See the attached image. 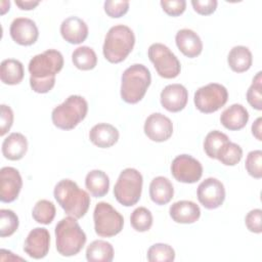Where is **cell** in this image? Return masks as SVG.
Instances as JSON below:
<instances>
[{
  "mask_svg": "<svg viewBox=\"0 0 262 262\" xmlns=\"http://www.w3.org/2000/svg\"><path fill=\"white\" fill-rule=\"evenodd\" d=\"M63 67V56L55 49L35 55L29 62L30 85L37 93L49 92L55 84V76Z\"/></svg>",
  "mask_w": 262,
  "mask_h": 262,
  "instance_id": "6da1fadb",
  "label": "cell"
},
{
  "mask_svg": "<svg viewBox=\"0 0 262 262\" xmlns=\"http://www.w3.org/2000/svg\"><path fill=\"white\" fill-rule=\"evenodd\" d=\"M54 198L66 214L82 218L90 206V196L87 191L81 189L78 184L71 179L60 180L54 187Z\"/></svg>",
  "mask_w": 262,
  "mask_h": 262,
  "instance_id": "7a4b0ae2",
  "label": "cell"
},
{
  "mask_svg": "<svg viewBox=\"0 0 262 262\" xmlns=\"http://www.w3.org/2000/svg\"><path fill=\"white\" fill-rule=\"evenodd\" d=\"M86 239V234L75 217H64L55 226L56 250L61 256L77 255L83 249Z\"/></svg>",
  "mask_w": 262,
  "mask_h": 262,
  "instance_id": "3957f363",
  "label": "cell"
},
{
  "mask_svg": "<svg viewBox=\"0 0 262 262\" xmlns=\"http://www.w3.org/2000/svg\"><path fill=\"white\" fill-rule=\"evenodd\" d=\"M151 82L149 70L141 64L134 63L127 68L121 78V97L127 103H137L143 96Z\"/></svg>",
  "mask_w": 262,
  "mask_h": 262,
  "instance_id": "277c9868",
  "label": "cell"
},
{
  "mask_svg": "<svg viewBox=\"0 0 262 262\" xmlns=\"http://www.w3.org/2000/svg\"><path fill=\"white\" fill-rule=\"evenodd\" d=\"M134 44L135 36L133 31L125 25H117L106 33L102 52L106 60L112 63H119L129 55Z\"/></svg>",
  "mask_w": 262,
  "mask_h": 262,
  "instance_id": "5b68a950",
  "label": "cell"
},
{
  "mask_svg": "<svg viewBox=\"0 0 262 262\" xmlns=\"http://www.w3.org/2000/svg\"><path fill=\"white\" fill-rule=\"evenodd\" d=\"M87 112L88 103L86 99L80 95H71L53 108L51 120L55 127L62 130H71L85 119Z\"/></svg>",
  "mask_w": 262,
  "mask_h": 262,
  "instance_id": "8992f818",
  "label": "cell"
},
{
  "mask_svg": "<svg viewBox=\"0 0 262 262\" xmlns=\"http://www.w3.org/2000/svg\"><path fill=\"white\" fill-rule=\"evenodd\" d=\"M143 178L139 171L134 168L124 169L114 186L116 200L125 207L135 205L141 195Z\"/></svg>",
  "mask_w": 262,
  "mask_h": 262,
  "instance_id": "52a82bcc",
  "label": "cell"
},
{
  "mask_svg": "<svg viewBox=\"0 0 262 262\" xmlns=\"http://www.w3.org/2000/svg\"><path fill=\"white\" fill-rule=\"evenodd\" d=\"M94 229L96 234L102 237H112L123 229V216L108 203L96 204L93 212Z\"/></svg>",
  "mask_w": 262,
  "mask_h": 262,
  "instance_id": "ba28073f",
  "label": "cell"
},
{
  "mask_svg": "<svg viewBox=\"0 0 262 262\" xmlns=\"http://www.w3.org/2000/svg\"><path fill=\"white\" fill-rule=\"evenodd\" d=\"M147 55L154 63L157 73L165 79L176 78L181 71L177 56L164 44L154 43L149 46Z\"/></svg>",
  "mask_w": 262,
  "mask_h": 262,
  "instance_id": "9c48e42d",
  "label": "cell"
},
{
  "mask_svg": "<svg viewBox=\"0 0 262 262\" xmlns=\"http://www.w3.org/2000/svg\"><path fill=\"white\" fill-rule=\"evenodd\" d=\"M227 89L218 83H210L200 87L193 97L195 107L205 114L217 112L227 102Z\"/></svg>",
  "mask_w": 262,
  "mask_h": 262,
  "instance_id": "30bf717a",
  "label": "cell"
},
{
  "mask_svg": "<svg viewBox=\"0 0 262 262\" xmlns=\"http://www.w3.org/2000/svg\"><path fill=\"white\" fill-rule=\"evenodd\" d=\"M173 177L182 183H194L203 175L202 164L189 155L177 156L171 164Z\"/></svg>",
  "mask_w": 262,
  "mask_h": 262,
  "instance_id": "8fae6325",
  "label": "cell"
},
{
  "mask_svg": "<svg viewBox=\"0 0 262 262\" xmlns=\"http://www.w3.org/2000/svg\"><path fill=\"white\" fill-rule=\"evenodd\" d=\"M196 194L201 205L206 209L213 210L223 204L225 200V188L220 180L209 177L200 183Z\"/></svg>",
  "mask_w": 262,
  "mask_h": 262,
  "instance_id": "7c38bea8",
  "label": "cell"
},
{
  "mask_svg": "<svg viewBox=\"0 0 262 262\" xmlns=\"http://www.w3.org/2000/svg\"><path fill=\"white\" fill-rule=\"evenodd\" d=\"M144 133L152 141L163 142L168 140L173 133L172 121L161 113H154L144 123Z\"/></svg>",
  "mask_w": 262,
  "mask_h": 262,
  "instance_id": "4fadbf2b",
  "label": "cell"
},
{
  "mask_svg": "<svg viewBox=\"0 0 262 262\" xmlns=\"http://www.w3.org/2000/svg\"><path fill=\"white\" fill-rule=\"evenodd\" d=\"M23 186L21 176L13 167H3L0 170V200L3 203L15 201Z\"/></svg>",
  "mask_w": 262,
  "mask_h": 262,
  "instance_id": "5bb4252c",
  "label": "cell"
},
{
  "mask_svg": "<svg viewBox=\"0 0 262 262\" xmlns=\"http://www.w3.org/2000/svg\"><path fill=\"white\" fill-rule=\"evenodd\" d=\"M50 234L44 227H36L32 229L24 244V251L31 258L42 259L49 251Z\"/></svg>",
  "mask_w": 262,
  "mask_h": 262,
  "instance_id": "9a60e30c",
  "label": "cell"
},
{
  "mask_svg": "<svg viewBox=\"0 0 262 262\" xmlns=\"http://www.w3.org/2000/svg\"><path fill=\"white\" fill-rule=\"evenodd\" d=\"M9 33L14 42L24 46L34 44L39 36L36 23L28 17L14 18L10 25Z\"/></svg>",
  "mask_w": 262,
  "mask_h": 262,
  "instance_id": "2e32d148",
  "label": "cell"
},
{
  "mask_svg": "<svg viewBox=\"0 0 262 262\" xmlns=\"http://www.w3.org/2000/svg\"><path fill=\"white\" fill-rule=\"evenodd\" d=\"M188 99V92L181 84L167 85L161 92V104L171 113L182 111Z\"/></svg>",
  "mask_w": 262,
  "mask_h": 262,
  "instance_id": "e0dca14e",
  "label": "cell"
},
{
  "mask_svg": "<svg viewBox=\"0 0 262 262\" xmlns=\"http://www.w3.org/2000/svg\"><path fill=\"white\" fill-rule=\"evenodd\" d=\"M60 34L62 38L71 44H80L88 36V27L86 23L78 16H69L60 25Z\"/></svg>",
  "mask_w": 262,
  "mask_h": 262,
  "instance_id": "ac0fdd59",
  "label": "cell"
},
{
  "mask_svg": "<svg viewBox=\"0 0 262 262\" xmlns=\"http://www.w3.org/2000/svg\"><path fill=\"white\" fill-rule=\"evenodd\" d=\"M175 41L178 49L189 58L196 57L203 50V42L200 36L190 29L179 30L176 33Z\"/></svg>",
  "mask_w": 262,
  "mask_h": 262,
  "instance_id": "d6986e66",
  "label": "cell"
},
{
  "mask_svg": "<svg viewBox=\"0 0 262 262\" xmlns=\"http://www.w3.org/2000/svg\"><path fill=\"white\" fill-rule=\"evenodd\" d=\"M169 213L175 222L190 224L199 220L201 216V209L195 203L183 200L171 205Z\"/></svg>",
  "mask_w": 262,
  "mask_h": 262,
  "instance_id": "ffe728a7",
  "label": "cell"
},
{
  "mask_svg": "<svg viewBox=\"0 0 262 262\" xmlns=\"http://www.w3.org/2000/svg\"><path fill=\"white\" fill-rule=\"evenodd\" d=\"M90 141L101 148H108L117 143L119 139L118 129L107 123H99L94 125L89 132Z\"/></svg>",
  "mask_w": 262,
  "mask_h": 262,
  "instance_id": "44dd1931",
  "label": "cell"
},
{
  "mask_svg": "<svg viewBox=\"0 0 262 262\" xmlns=\"http://www.w3.org/2000/svg\"><path fill=\"white\" fill-rule=\"evenodd\" d=\"M249 121V113L242 104L234 103L228 106L220 116L221 124L228 130L236 131L243 129Z\"/></svg>",
  "mask_w": 262,
  "mask_h": 262,
  "instance_id": "7402d4cb",
  "label": "cell"
},
{
  "mask_svg": "<svg viewBox=\"0 0 262 262\" xmlns=\"http://www.w3.org/2000/svg\"><path fill=\"white\" fill-rule=\"evenodd\" d=\"M28 150L27 138L18 132L9 134L2 143V154L10 161H18L24 158Z\"/></svg>",
  "mask_w": 262,
  "mask_h": 262,
  "instance_id": "603a6c76",
  "label": "cell"
},
{
  "mask_svg": "<svg viewBox=\"0 0 262 262\" xmlns=\"http://www.w3.org/2000/svg\"><path fill=\"white\" fill-rule=\"evenodd\" d=\"M174 194V188L171 181L164 176L154 178L149 184V196L157 205L168 204Z\"/></svg>",
  "mask_w": 262,
  "mask_h": 262,
  "instance_id": "cb8c5ba5",
  "label": "cell"
},
{
  "mask_svg": "<svg viewBox=\"0 0 262 262\" xmlns=\"http://www.w3.org/2000/svg\"><path fill=\"white\" fill-rule=\"evenodd\" d=\"M227 62L233 72L244 73L248 71L252 66V53L246 46H234L228 53Z\"/></svg>",
  "mask_w": 262,
  "mask_h": 262,
  "instance_id": "d4e9b609",
  "label": "cell"
},
{
  "mask_svg": "<svg viewBox=\"0 0 262 262\" xmlns=\"http://www.w3.org/2000/svg\"><path fill=\"white\" fill-rule=\"evenodd\" d=\"M24 66L19 60L8 58L1 62L0 78L2 83L6 85L19 84L24 79Z\"/></svg>",
  "mask_w": 262,
  "mask_h": 262,
  "instance_id": "484cf974",
  "label": "cell"
},
{
  "mask_svg": "<svg viewBox=\"0 0 262 262\" xmlns=\"http://www.w3.org/2000/svg\"><path fill=\"white\" fill-rule=\"evenodd\" d=\"M85 185L94 198H102L108 191L110 178L101 170H92L86 175Z\"/></svg>",
  "mask_w": 262,
  "mask_h": 262,
  "instance_id": "4316f807",
  "label": "cell"
},
{
  "mask_svg": "<svg viewBox=\"0 0 262 262\" xmlns=\"http://www.w3.org/2000/svg\"><path fill=\"white\" fill-rule=\"evenodd\" d=\"M86 259L89 262H111L114 259V248L108 242L93 241L86 249Z\"/></svg>",
  "mask_w": 262,
  "mask_h": 262,
  "instance_id": "83f0119b",
  "label": "cell"
},
{
  "mask_svg": "<svg viewBox=\"0 0 262 262\" xmlns=\"http://www.w3.org/2000/svg\"><path fill=\"white\" fill-rule=\"evenodd\" d=\"M74 66L82 71H89L96 67L97 56L95 51L89 46H81L74 50L72 54Z\"/></svg>",
  "mask_w": 262,
  "mask_h": 262,
  "instance_id": "f1b7e54d",
  "label": "cell"
},
{
  "mask_svg": "<svg viewBox=\"0 0 262 262\" xmlns=\"http://www.w3.org/2000/svg\"><path fill=\"white\" fill-rule=\"evenodd\" d=\"M229 141V138L226 134L218 130H213L209 132L204 140V149L207 156L211 159H216L220 148Z\"/></svg>",
  "mask_w": 262,
  "mask_h": 262,
  "instance_id": "f546056e",
  "label": "cell"
},
{
  "mask_svg": "<svg viewBox=\"0 0 262 262\" xmlns=\"http://www.w3.org/2000/svg\"><path fill=\"white\" fill-rule=\"evenodd\" d=\"M55 206L48 200H40L33 208L32 216L34 220L41 224H50L55 217Z\"/></svg>",
  "mask_w": 262,
  "mask_h": 262,
  "instance_id": "4dcf8cb0",
  "label": "cell"
},
{
  "mask_svg": "<svg viewBox=\"0 0 262 262\" xmlns=\"http://www.w3.org/2000/svg\"><path fill=\"white\" fill-rule=\"evenodd\" d=\"M242 158H243L242 147L238 144L231 142L230 140L220 148L216 157V159L219 160L225 166H234L237 163H239Z\"/></svg>",
  "mask_w": 262,
  "mask_h": 262,
  "instance_id": "1f68e13d",
  "label": "cell"
},
{
  "mask_svg": "<svg viewBox=\"0 0 262 262\" xmlns=\"http://www.w3.org/2000/svg\"><path fill=\"white\" fill-rule=\"evenodd\" d=\"M130 222L136 231L144 232L149 230L152 225V215L148 209L144 207H138L132 212L130 216Z\"/></svg>",
  "mask_w": 262,
  "mask_h": 262,
  "instance_id": "d6a6232c",
  "label": "cell"
},
{
  "mask_svg": "<svg viewBox=\"0 0 262 262\" xmlns=\"http://www.w3.org/2000/svg\"><path fill=\"white\" fill-rule=\"evenodd\" d=\"M174 259L175 251L167 244H155L147 250V260L150 262H172Z\"/></svg>",
  "mask_w": 262,
  "mask_h": 262,
  "instance_id": "836d02e7",
  "label": "cell"
},
{
  "mask_svg": "<svg viewBox=\"0 0 262 262\" xmlns=\"http://www.w3.org/2000/svg\"><path fill=\"white\" fill-rule=\"evenodd\" d=\"M18 217L9 209L0 210V236L6 237L12 235L18 228Z\"/></svg>",
  "mask_w": 262,
  "mask_h": 262,
  "instance_id": "e575fe53",
  "label": "cell"
},
{
  "mask_svg": "<svg viewBox=\"0 0 262 262\" xmlns=\"http://www.w3.org/2000/svg\"><path fill=\"white\" fill-rule=\"evenodd\" d=\"M247 100L255 110H262V72H258L254 77L247 91Z\"/></svg>",
  "mask_w": 262,
  "mask_h": 262,
  "instance_id": "d590c367",
  "label": "cell"
},
{
  "mask_svg": "<svg viewBox=\"0 0 262 262\" xmlns=\"http://www.w3.org/2000/svg\"><path fill=\"white\" fill-rule=\"evenodd\" d=\"M245 167L249 175L260 179L262 177V151L260 149L250 151L247 156Z\"/></svg>",
  "mask_w": 262,
  "mask_h": 262,
  "instance_id": "8d00e7d4",
  "label": "cell"
},
{
  "mask_svg": "<svg viewBox=\"0 0 262 262\" xmlns=\"http://www.w3.org/2000/svg\"><path fill=\"white\" fill-rule=\"evenodd\" d=\"M129 9V1L106 0L104 2V11L111 17H121L127 13Z\"/></svg>",
  "mask_w": 262,
  "mask_h": 262,
  "instance_id": "74e56055",
  "label": "cell"
},
{
  "mask_svg": "<svg viewBox=\"0 0 262 262\" xmlns=\"http://www.w3.org/2000/svg\"><path fill=\"white\" fill-rule=\"evenodd\" d=\"M247 228L254 233H261L262 231V211L261 209L251 210L245 218Z\"/></svg>",
  "mask_w": 262,
  "mask_h": 262,
  "instance_id": "f35d334b",
  "label": "cell"
},
{
  "mask_svg": "<svg viewBox=\"0 0 262 262\" xmlns=\"http://www.w3.org/2000/svg\"><path fill=\"white\" fill-rule=\"evenodd\" d=\"M161 6L163 10L171 16H178L182 14L186 7V1L185 0H162Z\"/></svg>",
  "mask_w": 262,
  "mask_h": 262,
  "instance_id": "ab89813d",
  "label": "cell"
},
{
  "mask_svg": "<svg viewBox=\"0 0 262 262\" xmlns=\"http://www.w3.org/2000/svg\"><path fill=\"white\" fill-rule=\"evenodd\" d=\"M1 115H0V135H5L11 128L13 124V112L10 106L6 104H1Z\"/></svg>",
  "mask_w": 262,
  "mask_h": 262,
  "instance_id": "60d3db41",
  "label": "cell"
},
{
  "mask_svg": "<svg viewBox=\"0 0 262 262\" xmlns=\"http://www.w3.org/2000/svg\"><path fill=\"white\" fill-rule=\"evenodd\" d=\"M191 5L193 9L202 15H209L217 8L216 0H192Z\"/></svg>",
  "mask_w": 262,
  "mask_h": 262,
  "instance_id": "b9f144b4",
  "label": "cell"
},
{
  "mask_svg": "<svg viewBox=\"0 0 262 262\" xmlns=\"http://www.w3.org/2000/svg\"><path fill=\"white\" fill-rule=\"evenodd\" d=\"M261 124H262V118L259 117L256 119V121L253 123L252 125V133L253 135L258 139V140H262V136H261V133H262V129H261Z\"/></svg>",
  "mask_w": 262,
  "mask_h": 262,
  "instance_id": "7bdbcfd3",
  "label": "cell"
},
{
  "mask_svg": "<svg viewBox=\"0 0 262 262\" xmlns=\"http://www.w3.org/2000/svg\"><path fill=\"white\" fill-rule=\"evenodd\" d=\"M15 4L23 10H31V9H34L37 5H39V1H31V0L18 1V0H15Z\"/></svg>",
  "mask_w": 262,
  "mask_h": 262,
  "instance_id": "ee69618b",
  "label": "cell"
}]
</instances>
